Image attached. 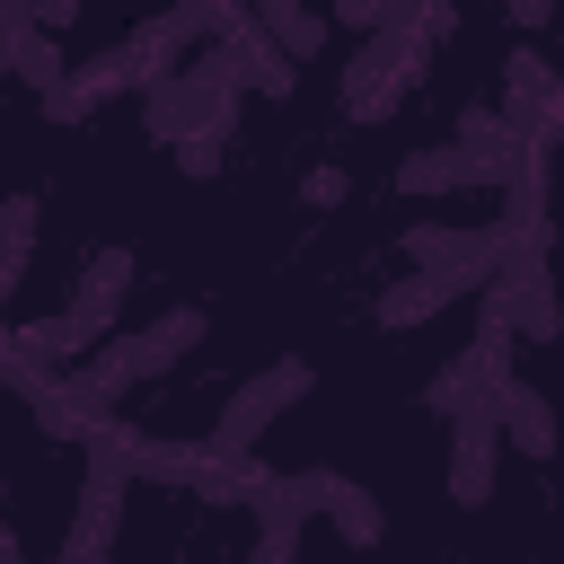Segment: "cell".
I'll list each match as a JSON object with an SVG mask.
<instances>
[{"instance_id":"6da1fadb","label":"cell","mask_w":564,"mask_h":564,"mask_svg":"<svg viewBox=\"0 0 564 564\" xmlns=\"http://www.w3.org/2000/svg\"><path fill=\"white\" fill-rule=\"evenodd\" d=\"M308 388H317V370H308L300 352L264 361V370H256V379L220 405V423H212V441H203V449H212V458H229V467H247V458H256V441H264V432H273V423H282Z\"/></svg>"},{"instance_id":"7a4b0ae2","label":"cell","mask_w":564,"mask_h":564,"mask_svg":"<svg viewBox=\"0 0 564 564\" xmlns=\"http://www.w3.org/2000/svg\"><path fill=\"white\" fill-rule=\"evenodd\" d=\"M414 79H423V44L397 35V26H379V35L352 44V62H344V79H335V106H344V123H388Z\"/></svg>"},{"instance_id":"3957f363","label":"cell","mask_w":564,"mask_h":564,"mask_svg":"<svg viewBox=\"0 0 564 564\" xmlns=\"http://www.w3.org/2000/svg\"><path fill=\"white\" fill-rule=\"evenodd\" d=\"M123 485H132V467H123V449H115V432L97 423L88 432V476H79V511H70V555H106L115 546V529H123Z\"/></svg>"},{"instance_id":"277c9868","label":"cell","mask_w":564,"mask_h":564,"mask_svg":"<svg viewBox=\"0 0 564 564\" xmlns=\"http://www.w3.org/2000/svg\"><path fill=\"white\" fill-rule=\"evenodd\" d=\"M476 291H485V264H414L405 282L379 291L370 317H379L388 335H405V326H432L441 308H458V300H476Z\"/></svg>"},{"instance_id":"5b68a950","label":"cell","mask_w":564,"mask_h":564,"mask_svg":"<svg viewBox=\"0 0 564 564\" xmlns=\"http://www.w3.org/2000/svg\"><path fill=\"white\" fill-rule=\"evenodd\" d=\"M494 449H502L494 397L458 405V414H449V502H458V511H485V502H494Z\"/></svg>"},{"instance_id":"8992f818","label":"cell","mask_w":564,"mask_h":564,"mask_svg":"<svg viewBox=\"0 0 564 564\" xmlns=\"http://www.w3.org/2000/svg\"><path fill=\"white\" fill-rule=\"evenodd\" d=\"M326 494H335V467H291V476H256L247 485L264 538H300L308 520H326Z\"/></svg>"},{"instance_id":"52a82bcc","label":"cell","mask_w":564,"mask_h":564,"mask_svg":"<svg viewBox=\"0 0 564 564\" xmlns=\"http://www.w3.org/2000/svg\"><path fill=\"white\" fill-rule=\"evenodd\" d=\"M502 123H511L520 141H538L546 123H564V88H555V70H546L538 53H511V62H502Z\"/></svg>"},{"instance_id":"ba28073f","label":"cell","mask_w":564,"mask_h":564,"mask_svg":"<svg viewBox=\"0 0 564 564\" xmlns=\"http://www.w3.org/2000/svg\"><path fill=\"white\" fill-rule=\"evenodd\" d=\"M123 291H132V247H88V264H79V291H70V317H79V326L106 344V326H115Z\"/></svg>"},{"instance_id":"9c48e42d","label":"cell","mask_w":564,"mask_h":564,"mask_svg":"<svg viewBox=\"0 0 564 564\" xmlns=\"http://www.w3.org/2000/svg\"><path fill=\"white\" fill-rule=\"evenodd\" d=\"M511 159H520V132L502 123V106H467L458 115V167H467V185H502Z\"/></svg>"},{"instance_id":"30bf717a","label":"cell","mask_w":564,"mask_h":564,"mask_svg":"<svg viewBox=\"0 0 564 564\" xmlns=\"http://www.w3.org/2000/svg\"><path fill=\"white\" fill-rule=\"evenodd\" d=\"M494 414H502V449H520V458H555V449H564V423H555V405H546L529 379H511V388L494 397Z\"/></svg>"},{"instance_id":"8fae6325","label":"cell","mask_w":564,"mask_h":564,"mask_svg":"<svg viewBox=\"0 0 564 564\" xmlns=\"http://www.w3.org/2000/svg\"><path fill=\"white\" fill-rule=\"evenodd\" d=\"M326 520H335V538H344V546H361V555L388 538V511H379V494H370V485H352V476H335V494H326Z\"/></svg>"},{"instance_id":"7c38bea8","label":"cell","mask_w":564,"mask_h":564,"mask_svg":"<svg viewBox=\"0 0 564 564\" xmlns=\"http://www.w3.org/2000/svg\"><path fill=\"white\" fill-rule=\"evenodd\" d=\"M397 194H467V167H458V141H423L397 159Z\"/></svg>"},{"instance_id":"4fadbf2b","label":"cell","mask_w":564,"mask_h":564,"mask_svg":"<svg viewBox=\"0 0 564 564\" xmlns=\"http://www.w3.org/2000/svg\"><path fill=\"white\" fill-rule=\"evenodd\" d=\"M35 229H44V203H35V194H9V203H0V291H18V282H26Z\"/></svg>"},{"instance_id":"5bb4252c","label":"cell","mask_w":564,"mask_h":564,"mask_svg":"<svg viewBox=\"0 0 564 564\" xmlns=\"http://www.w3.org/2000/svg\"><path fill=\"white\" fill-rule=\"evenodd\" d=\"M9 79H26L35 97H44V88H62V79H70V70H62V35H53V26H26V35H18V53H9Z\"/></svg>"},{"instance_id":"9a60e30c","label":"cell","mask_w":564,"mask_h":564,"mask_svg":"<svg viewBox=\"0 0 564 564\" xmlns=\"http://www.w3.org/2000/svg\"><path fill=\"white\" fill-rule=\"evenodd\" d=\"M476 397H485V379H476V361H467V352H458V361H441V370L423 379V405H432L441 423H449L458 405H476Z\"/></svg>"},{"instance_id":"2e32d148","label":"cell","mask_w":564,"mask_h":564,"mask_svg":"<svg viewBox=\"0 0 564 564\" xmlns=\"http://www.w3.org/2000/svg\"><path fill=\"white\" fill-rule=\"evenodd\" d=\"M44 379H53V370H44V361H35L18 335H0V388H18V397L35 405V397H44Z\"/></svg>"},{"instance_id":"e0dca14e","label":"cell","mask_w":564,"mask_h":564,"mask_svg":"<svg viewBox=\"0 0 564 564\" xmlns=\"http://www.w3.org/2000/svg\"><path fill=\"white\" fill-rule=\"evenodd\" d=\"M220 159H229V141H220V132H185V141H176V167H185V176H212Z\"/></svg>"},{"instance_id":"ac0fdd59","label":"cell","mask_w":564,"mask_h":564,"mask_svg":"<svg viewBox=\"0 0 564 564\" xmlns=\"http://www.w3.org/2000/svg\"><path fill=\"white\" fill-rule=\"evenodd\" d=\"M397 18V0H335V26H352V35H379Z\"/></svg>"},{"instance_id":"d6986e66","label":"cell","mask_w":564,"mask_h":564,"mask_svg":"<svg viewBox=\"0 0 564 564\" xmlns=\"http://www.w3.org/2000/svg\"><path fill=\"white\" fill-rule=\"evenodd\" d=\"M300 194H308V203H344V167H308Z\"/></svg>"},{"instance_id":"ffe728a7","label":"cell","mask_w":564,"mask_h":564,"mask_svg":"<svg viewBox=\"0 0 564 564\" xmlns=\"http://www.w3.org/2000/svg\"><path fill=\"white\" fill-rule=\"evenodd\" d=\"M44 115H53V123H79V115H88V106H79V88H70V79H62V88H44Z\"/></svg>"},{"instance_id":"44dd1931","label":"cell","mask_w":564,"mask_h":564,"mask_svg":"<svg viewBox=\"0 0 564 564\" xmlns=\"http://www.w3.org/2000/svg\"><path fill=\"white\" fill-rule=\"evenodd\" d=\"M502 9H511V26H546L555 18V0H502Z\"/></svg>"},{"instance_id":"7402d4cb","label":"cell","mask_w":564,"mask_h":564,"mask_svg":"<svg viewBox=\"0 0 564 564\" xmlns=\"http://www.w3.org/2000/svg\"><path fill=\"white\" fill-rule=\"evenodd\" d=\"M26 9H35V26H70L79 18V0H26Z\"/></svg>"},{"instance_id":"603a6c76","label":"cell","mask_w":564,"mask_h":564,"mask_svg":"<svg viewBox=\"0 0 564 564\" xmlns=\"http://www.w3.org/2000/svg\"><path fill=\"white\" fill-rule=\"evenodd\" d=\"M0 564H26V546H18V529L0 520Z\"/></svg>"},{"instance_id":"cb8c5ba5","label":"cell","mask_w":564,"mask_h":564,"mask_svg":"<svg viewBox=\"0 0 564 564\" xmlns=\"http://www.w3.org/2000/svg\"><path fill=\"white\" fill-rule=\"evenodd\" d=\"M62 564H106V555H70V546H62Z\"/></svg>"}]
</instances>
